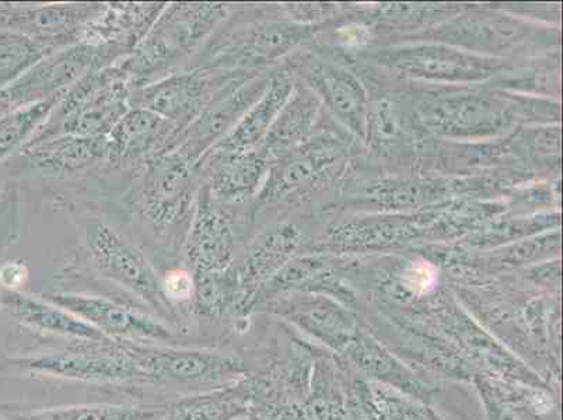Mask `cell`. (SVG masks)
Masks as SVG:
<instances>
[{
    "label": "cell",
    "mask_w": 563,
    "mask_h": 420,
    "mask_svg": "<svg viewBox=\"0 0 563 420\" xmlns=\"http://www.w3.org/2000/svg\"><path fill=\"white\" fill-rule=\"evenodd\" d=\"M228 16L223 4H166L141 43L120 60L132 89L170 75L207 44Z\"/></svg>",
    "instance_id": "cell-1"
},
{
    "label": "cell",
    "mask_w": 563,
    "mask_h": 420,
    "mask_svg": "<svg viewBox=\"0 0 563 420\" xmlns=\"http://www.w3.org/2000/svg\"><path fill=\"white\" fill-rule=\"evenodd\" d=\"M131 93L120 63L90 71L66 91L32 141L58 135L107 137L131 110Z\"/></svg>",
    "instance_id": "cell-2"
},
{
    "label": "cell",
    "mask_w": 563,
    "mask_h": 420,
    "mask_svg": "<svg viewBox=\"0 0 563 420\" xmlns=\"http://www.w3.org/2000/svg\"><path fill=\"white\" fill-rule=\"evenodd\" d=\"M128 55L124 49L85 41L55 51L0 91V115L33 102L63 99L66 91L84 76L118 64Z\"/></svg>",
    "instance_id": "cell-3"
},
{
    "label": "cell",
    "mask_w": 563,
    "mask_h": 420,
    "mask_svg": "<svg viewBox=\"0 0 563 420\" xmlns=\"http://www.w3.org/2000/svg\"><path fill=\"white\" fill-rule=\"evenodd\" d=\"M198 178L196 164L178 152L153 157L142 179V218L161 235L188 233L201 191Z\"/></svg>",
    "instance_id": "cell-4"
},
{
    "label": "cell",
    "mask_w": 563,
    "mask_h": 420,
    "mask_svg": "<svg viewBox=\"0 0 563 420\" xmlns=\"http://www.w3.org/2000/svg\"><path fill=\"white\" fill-rule=\"evenodd\" d=\"M268 85L250 79L242 71L223 87L201 112L181 131L174 132L161 153L178 152L187 161L196 164L211 148L222 141L251 107L265 93ZM158 153V155H161Z\"/></svg>",
    "instance_id": "cell-5"
},
{
    "label": "cell",
    "mask_w": 563,
    "mask_h": 420,
    "mask_svg": "<svg viewBox=\"0 0 563 420\" xmlns=\"http://www.w3.org/2000/svg\"><path fill=\"white\" fill-rule=\"evenodd\" d=\"M86 244L91 261L104 278L132 291L162 319H177L151 264L115 229L104 223L91 224L87 229Z\"/></svg>",
    "instance_id": "cell-6"
},
{
    "label": "cell",
    "mask_w": 563,
    "mask_h": 420,
    "mask_svg": "<svg viewBox=\"0 0 563 420\" xmlns=\"http://www.w3.org/2000/svg\"><path fill=\"white\" fill-rule=\"evenodd\" d=\"M240 74L242 71L196 68L170 74L153 84L132 89L131 109L133 107V109L151 111L163 120L176 124V132H178Z\"/></svg>",
    "instance_id": "cell-7"
},
{
    "label": "cell",
    "mask_w": 563,
    "mask_h": 420,
    "mask_svg": "<svg viewBox=\"0 0 563 420\" xmlns=\"http://www.w3.org/2000/svg\"><path fill=\"white\" fill-rule=\"evenodd\" d=\"M299 38L300 30L286 23H260L218 34L199 51L192 68L213 71L258 68L288 53Z\"/></svg>",
    "instance_id": "cell-8"
},
{
    "label": "cell",
    "mask_w": 563,
    "mask_h": 420,
    "mask_svg": "<svg viewBox=\"0 0 563 420\" xmlns=\"http://www.w3.org/2000/svg\"><path fill=\"white\" fill-rule=\"evenodd\" d=\"M120 346L142 376L168 384H220L243 373L242 363L220 353L147 346L121 341Z\"/></svg>",
    "instance_id": "cell-9"
},
{
    "label": "cell",
    "mask_w": 563,
    "mask_h": 420,
    "mask_svg": "<svg viewBox=\"0 0 563 420\" xmlns=\"http://www.w3.org/2000/svg\"><path fill=\"white\" fill-rule=\"evenodd\" d=\"M43 299L55 306L63 307L80 320L87 322L102 334L117 342H168L174 343L176 336L162 321L143 312L128 309L104 297L48 294Z\"/></svg>",
    "instance_id": "cell-10"
},
{
    "label": "cell",
    "mask_w": 563,
    "mask_h": 420,
    "mask_svg": "<svg viewBox=\"0 0 563 420\" xmlns=\"http://www.w3.org/2000/svg\"><path fill=\"white\" fill-rule=\"evenodd\" d=\"M106 4L0 7V30L29 35L54 49L80 43L87 25L104 13Z\"/></svg>",
    "instance_id": "cell-11"
},
{
    "label": "cell",
    "mask_w": 563,
    "mask_h": 420,
    "mask_svg": "<svg viewBox=\"0 0 563 420\" xmlns=\"http://www.w3.org/2000/svg\"><path fill=\"white\" fill-rule=\"evenodd\" d=\"M10 363L24 371L84 383H120L143 377L120 343L100 345L99 350L13 358Z\"/></svg>",
    "instance_id": "cell-12"
},
{
    "label": "cell",
    "mask_w": 563,
    "mask_h": 420,
    "mask_svg": "<svg viewBox=\"0 0 563 420\" xmlns=\"http://www.w3.org/2000/svg\"><path fill=\"white\" fill-rule=\"evenodd\" d=\"M382 64L419 79L477 81L499 69V60L448 45H415L384 53Z\"/></svg>",
    "instance_id": "cell-13"
},
{
    "label": "cell",
    "mask_w": 563,
    "mask_h": 420,
    "mask_svg": "<svg viewBox=\"0 0 563 420\" xmlns=\"http://www.w3.org/2000/svg\"><path fill=\"white\" fill-rule=\"evenodd\" d=\"M234 237L228 219L213 208L207 187L199 191L196 213L186 239V257L192 274L218 273L233 266Z\"/></svg>",
    "instance_id": "cell-14"
},
{
    "label": "cell",
    "mask_w": 563,
    "mask_h": 420,
    "mask_svg": "<svg viewBox=\"0 0 563 420\" xmlns=\"http://www.w3.org/2000/svg\"><path fill=\"white\" fill-rule=\"evenodd\" d=\"M176 130L173 122L132 107L107 135L106 163L111 168H128L137 162H150Z\"/></svg>",
    "instance_id": "cell-15"
},
{
    "label": "cell",
    "mask_w": 563,
    "mask_h": 420,
    "mask_svg": "<svg viewBox=\"0 0 563 420\" xmlns=\"http://www.w3.org/2000/svg\"><path fill=\"white\" fill-rule=\"evenodd\" d=\"M196 167L205 173L203 186L212 199L240 202L257 191L265 162L255 152H208Z\"/></svg>",
    "instance_id": "cell-16"
},
{
    "label": "cell",
    "mask_w": 563,
    "mask_h": 420,
    "mask_svg": "<svg viewBox=\"0 0 563 420\" xmlns=\"http://www.w3.org/2000/svg\"><path fill=\"white\" fill-rule=\"evenodd\" d=\"M0 306L22 324L41 332H48L74 340L110 345L114 341L87 324L79 317L66 311L63 307L49 303L45 299L29 296L16 290H3L0 294Z\"/></svg>",
    "instance_id": "cell-17"
},
{
    "label": "cell",
    "mask_w": 563,
    "mask_h": 420,
    "mask_svg": "<svg viewBox=\"0 0 563 420\" xmlns=\"http://www.w3.org/2000/svg\"><path fill=\"white\" fill-rule=\"evenodd\" d=\"M20 155L38 170L74 174L106 162V136L58 135L30 141Z\"/></svg>",
    "instance_id": "cell-18"
},
{
    "label": "cell",
    "mask_w": 563,
    "mask_h": 420,
    "mask_svg": "<svg viewBox=\"0 0 563 420\" xmlns=\"http://www.w3.org/2000/svg\"><path fill=\"white\" fill-rule=\"evenodd\" d=\"M166 4H111L96 22L87 25L81 41L109 45L131 54L150 32Z\"/></svg>",
    "instance_id": "cell-19"
},
{
    "label": "cell",
    "mask_w": 563,
    "mask_h": 420,
    "mask_svg": "<svg viewBox=\"0 0 563 420\" xmlns=\"http://www.w3.org/2000/svg\"><path fill=\"white\" fill-rule=\"evenodd\" d=\"M291 91L290 81L278 76L269 81L268 89L261 96L232 131L209 152H255L268 136L276 117L284 110Z\"/></svg>",
    "instance_id": "cell-20"
},
{
    "label": "cell",
    "mask_w": 563,
    "mask_h": 420,
    "mask_svg": "<svg viewBox=\"0 0 563 420\" xmlns=\"http://www.w3.org/2000/svg\"><path fill=\"white\" fill-rule=\"evenodd\" d=\"M428 120L448 135H484L504 125L505 112L477 97L444 101L433 107Z\"/></svg>",
    "instance_id": "cell-21"
},
{
    "label": "cell",
    "mask_w": 563,
    "mask_h": 420,
    "mask_svg": "<svg viewBox=\"0 0 563 420\" xmlns=\"http://www.w3.org/2000/svg\"><path fill=\"white\" fill-rule=\"evenodd\" d=\"M194 275L192 306L201 316L219 317L243 309L247 303L249 288L245 286L240 269L233 266L218 273H199Z\"/></svg>",
    "instance_id": "cell-22"
},
{
    "label": "cell",
    "mask_w": 563,
    "mask_h": 420,
    "mask_svg": "<svg viewBox=\"0 0 563 420\" xmlns=\"http://www.w3.org/2000/svg\"><path fill=\"white\" fill-rule=\"evenodd\" d=\"M317 86L347 125L357 132L365 130L366 100L360 81L344 70L329 68L319 71Z\"/></svg>",
    "instance_id": "cell-23"
},
{
    "label": "cell",
    "mask_w": 563,
    "mask_h": 420,
    "mask_svg": "<svg viewBox=\"0 0 563 420\" xmlns=\"http://www.w3.org/2000/svg\"><path fill=\"white\" fill-rule=\"evenodd\" d=\"M60 99L19 107L0 115V163L20 152L44 126Z\"/></svg>",
    "instance_id": "cell-24"
},
{
    "label": "cell",
    "mask_w": 563,
    "mask_h": 420,
    "mask_svg": "<svg viewBox=\"0 0 563 420\" xmlns=\"http://www.w3.org/2000/svg\"><path fill=\"white\" fill-rule=\"evenodd\" d=\"M56 49L48 44L10 30H0V91Z\"/></svg>",
    "instance_id": "cell-25"
},
{
    "label": "cell",
    "mask_w": 563,
    "mask_h": 420,
    "mask_svg": "<svg viewBox=\"0 0 563 420\" xmlns=\"http://www.w3.org/2000/svg\"><path fill=\"white\" fill-rule=\"evenodd\" d=\"M242 412V404L232 389L220 388L181 399L167 411L165 420H233Z\"/></svg>",
    "instance_id": "cell-26"
},
{
    "label": "cell",
    "mask_w": 563,
    "mask_h": 420,
    "mask_svg": "<svg viewBox=\"0 0 563 420\" xmlns=\"http://www.w3.org/2000/svg\"><path fill=\"white\" fill-rule=\"evenodd\" d=\"M166 415L162 408L91 404L35 413L27 420H165Z\"/></svg>",
    "instance_id": "cell-27"
},
{
    "label": "cell",
    "mask_w": 563,
    "mask_h": 420,
    "mask_svg": "<svg viewBox=\"0 0 563 420\" xmlns=\"http://www.w3.org/2000/svg\"><path fill=\"white\" fill-rule=\"evenodd\" d=\"M162 288L170 301H186L191 300L194 296V275L187 270H173L167 274L166 278L162 280Z\"/></svg>",
    "instance_id": "cell-28"
},
{
    "label": "cell",
    "mask_w": 563,
    "mask_h": 420,
    "mask_svg": "<svg viewBox=\"0 0 563 420\" xmlns=\"http://www.w3.org/2000/svg\"><path fill=\"white\" fill-rule=\"evenodd\" d=\"M373 131H375L378 142L393 141L394 137H397L399 133L398 115L390 106H380L376 112Z\"/></svg>",
    "instance_id": "cell-29"
},
{
    "label": "cell",
    "mask_w": 563,
    "mask_h": 420,
    "mask_svg": "<svg viewBox=\"0 0 563 420\" xmlns=\"http://www.w3.org/2000/svg\"><path fill=\"white\" fill-rule=\"evenodd\" d=\"M29 278V269L22 263H7L0 266V286H3L4 290H16L20 286L25 284Z\"/></svg>",
    "instance_id": "cell-30"
},
{
    "label": "cell",
    "mask_w": 563,
    "mask_h": 420,
    "mask_svg": "<svg viewBox=\"0 0 563 420\" xmlns=\"http://www.w3.org/2000/svg\"><path fill=\"white\" fill-rule=\"evenodd\" d=\"M0 189H2V178H0Z\"/></svg>",
    "instance_id": "cell-31"
},
{
    "label": "cell",
    "mask_w": 563,
    "mask_h": 420,
    "mask_svg": "<svg viewBox=\"0 0 563 420\" xmlns=\"http://www.w3.org/2000/svg\"><path fill=\"white\" fill-rule=\"evenodd\" d=\"M0 420H2V419H0Z\"/></svg>",
    "instance_id": "cell-32"
}]
</instances>
